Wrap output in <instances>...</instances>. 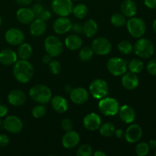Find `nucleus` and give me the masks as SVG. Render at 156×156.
Here are the masks:
<instances>
[{"instance_id": "nucleus-2", "label": "nucleus", "mask_w": 156, "mask_h": 156, "mask_svg": "<svg viewBox=\"0 0 156 156\" xmlns=\"http://www.w3.org/2000/svg\"><path fill=\"white\" fill-rule=\"evenodd\" d=\"M29 95L37 103L46 105L51 100L52 91L47 85H36L30 89Z\"/></svg>"}, {"instance_id": "nucleus-1", "label": "nucleus", "mask_w": 156, "mask_h": 156, "mask_svg": "<svg viewBox=\"0 0 156 156\" xmlns=\"http://www.w3.org/2000/svg\"><path fill=\"white\" fill-rule=\"evenodd\" d=\"M13 75L21 83H27L34 76V66L27 59H20L14 64Z\"/></svg>"}, {"instance_id": "nucleus-7", "label": "nucleus", "mask_w": 156, "mask_h": 156, "mask_svg": "<svg viewBox=\"0 0 156 156\" xmlns=\"http://www.w3.org/2000/svg\"><path fill=\"white\" fill-rule=\"evenodd\" d=\"M44 47L48 54L52 57H57L63 51V45L60 40L56 36L50 35L45 39Z\"/></svg>"}, {"instance_id": "nucleus-49", "label": "nucleus", "mask_w": 156, "mask_h": 156, "mask_svg": "<svg viewBox=\"0 0 156 156\" xmlns=\"http://www.w3.org/2000/svg\"><path fill=\"white\" fill-rule=\"evenodd\" d=\"M32 1H33V0H16L17 2L22 6L29 5L32 2Z\"/></svg>"}, {"instance_id": "nucleus-37", "label": "nucleus", "mask_w": 156, "mask_h": 156, "mask_svg": "<svg viewBox=\"0 0 156 156\" xmlns=\"http://www.w3.org/2000/svg\"><path fill=\"white\" fill-rule=\"evenodd\" d=\"M92 154V149L88 144H83L79 146L76 152V155L79 156H91Z\"/></svg>"}, {"instance_id": "nucleus-46", "label": "nucleus", "mask_w": 156, "mask_h": 156, "mask_svg": "<svg viewBox=\"0 0 156 156\" xmlns=\"http://www.w3.org/2000/svg\"><path fill=\"white\" fill-rule=\"evenodd\" d=\"M8 114V108L5 105H0V117H3Z\"/></svg>"}, {"instance_id": "nucleus-15", "label": "nucleus", "mask_w": 156, "mask_h": 156, "mask_svg": "<svg viewBox=\"0 0 156 156\" xmlns=\"http://www.w3.org/2000/svg\"><path fill=\"white\" fill-rule=\"evenodd\" d=\"M89 98V93L85 88L78 87L72 89L70 91V99L76 105H83L86 103Z\"/></svg>"}, {"instance_id": "nucleus-9", "label": "nucleus", "mask_w": 156, "mask_h": 156, "mask_svg": "<svg viewBox=\"0 0 156 156\" xmlns=\"http://www.w3.org/2000/svg\"><path fill=\"white\" fill-rule=\"evenodd\" d=\"M51 8L56 15L67 17L73 12V3L72 0H52Z\"/></svg>"}, {"instance_id": "nucleus-11", "label": "nucleus", "mask_w": 156, "mask_h": 156, "mask_svg": "<svg viewBox=\"0 0 156 156\" xmlns=\"http://www.w3.org/2000/svg\"><path fill=\"white\" fill-rule=\"evenodd\" d=\"M4 129L11 133H19L23 129V123L21 119L15 115L8 116L2 122Z\"/></svg>"}, {"instance_id": "nucleus-12", "label": "nucleus", "mask_w": 156, "mask_h": 156, "mask_svg": "<svg viewBox=\"0 0 156 156\" xmlns=\"http://www.w3.org/2000/svg\"><path fill=\"white\" fill-rule=\"evenodd\" d=\"M5 39L6 42L12 46H18L22 44L24 40V34L20 29L12 27L5 32Z\"/></svg>"}, {"instance_id": "nucleus-21", "label": "nucleus", "mask_w": 156, "mask_h": 156, "mask_svg": "<svg viewBox=\"0 0 156 156\" xmlns=\"http://www.w3.org/2000/svg\"><path fill=\"white\" fill-rule=\"evenodd\" d=\"M118 114L120 120L125 123H132L136 118L135 110L127 105L120 107Z\"/></svg>"}, {"instance_id": "nucleus-27", "label": "nucleus", "mask_w": 156, "mask_h": 156, "mask_svg": "<svg viewBox=\"0 0 156 156\" xmlns=\"http://www.w3.org/2000/svg\"><path fill=\"white\" fill-rule=\"evenodd\" d=\"M83 33L87 37H92L97 34L98 30V25L94 19H88L82 25Z\"/></svg>"}, {"instance_id": "nucleus-5", "label": "nucleus", "mask_w": 156, "mask_h": 156, "mask_svg": "<svg viewBox=\"0 0 156 156\" xmlns=\"http://www.w3.org/2000/svg\"><path fill=\"white\" fill-rule=\"evenodd\" d=\"M126 27L129 34L135 38H140L146 33V22L140 18H129V19L126 21Z\"/></svg>"}, {"instance_id": "nucleus-24", "label": "nucleus", "mask_w": 156, "mask_h": 156, "mask_svg": "<svg viewBox=\"0 0 156 156\" xmlns=\"http://www.w3.org/2000/svg\"><path fill=\"white\" fill-rule=\"evenodd\" d=\"M30 24V32L34 37L41 36L47 30V23L40 18H35Z\"/></svg>"}, {"instance_id": "nucleus-25", "label": "nucleus", "mask_w": 156, "mask_h": 156, "mask_svg": "<svg viewBox=\"0 0 156 156\" xmlns=\"http://www.w3.org/2000/svg\"><path fill=\"white\" fill-rule=\"evenodd\" d=\"M122 14L126 18H132L137 13V5L133 0H124L120 5Z\"/></svg>"}, {"instance_id": "nucleus-38", "label": "nucleus", "mask_w": 156, "mask_h": 156, "mask_svg": "<svg viewBox=\"0 0 156 156\" xmlns=\"http://www.w3.org/2000/svg\"><path fill=\"white\" fill-rule=\"evenodd\" d=\"M49 66V70L53 75H58L61 72V64L57 60H52Z\"/></svg>"}, {"instance_id": "nucleus-4", "label": "nucleus", "mask_w": 156, "mask_h": 156, "mask_svg": "<svg viewBox=\"0 0 156 156\" xmlns=\"http://www.w3.org/2000/svg\"><path fill=\"white\" fill-rule=\"evenodd\" d=\"M98 108L102 114L107 117H113L118 114L120 109L119 102L115 98L105 97L100 99L98 102Z\"/></svg>"}, {"instance_id": "nucleus-35", "label": "nucleus", "mask_w": 156, "mask_h": 156, "mask_svg": "<svg viewBox=\"0 0 156 156\" xmlns=\"http://www.w3.org/2000/svg\"><path fill=\"white\" fill-rule=\"evenodd\" d=\"M118 50L123 54L128 55L132 53L133 50V46L129 41H122L118 44Z\"/></svg>"}, {"instance_id": "nucleus-32", "label": "nucleus", "mask_w": 156, "mask_h": 156, "mask_svg": "<svg viewBox=\"0 0 156 156\" xmlns=\"http://www.w3.org/2000/svg\"><path fill=\"white\" fill-rule=\"evenodd\" d=\"M111 22L115 27H123L126 24V18L123 14L115 13L111 16Z\"/></svg>"}, {"instance_id": "nucleus-20", "label": "nucleus", "mask_w": 156, "mask_h": 156, "mask_svg": "<svg viewBox=\"0 0 156 156\" xmlns=\"http://www.w3.org/2000/svg\"><path fill=\"white\" fill-rule=\"evenodd\" d=\"M27 100L24 92L19 89H14L9 92L8 95V101L9 104L15 107H20L24 105Z\"/></svg>"}, {"instance_id": "nucleus-3", "label": "nucleus", "mask_w": 156, "mask_h": 156, "mask_svg": "<svg viewBox=\"0 0 156 156\" xmlns=\"http://www.w3.org/2000/svg\"><path fill=\"white\" fill-rule=\"evenodd\" d=\"M133 50L139 57L148 59L153 55L155 47L150 40L147 38H140L134 44Z\"/></svg>"}, {"instance_id": "nucleus-18", "label": "nucleus", "mask_w": 156, "mask_h": 156, "mask_svg": "<svg viewBox=\"0 0 156 156\" xmlns=\"http://www.w3.org/2000/svg\"><path fill=\"white\" fill-rule=\"evenodd\" d=\"M83 124L88 130L94 131L99 129L101 125V118L95 113H90L84 117Z\"/></svg>"}, {"instance_id": "nucleus-19", "label": "nucleus", "mask_w": 156, "mask_h": 156, "mask_svg": "<svg viewBox=\"0 0 156 156\" xmlns=\"http://www.w3.org/2000/svg\"><path fill=\"white\" fill-rule=\"evenodd\" d=\"M16 18L21 24H29L36 18V16L31 9L23 7L18 10L16 13Z\"/></svg>"}, {"instance_id": "nucleus-42", "label": "nucleus", "mask_w": 156, "mask_h": 156, "mask_svg": "<svg viewBox=\"0 0 156 156\" xmlns=\"http://www.w3.org/2000/svg\"><path fill=\"white\" fill-rule=\"evenodd\" d=\"M31 9L33 10L35 16L37 17L42 12V11L44 9V7L42 4H41V3H35L34 5H33Z\"/></svg>"}, {"instance_id": "nucleus-31", "label": "nucleus", "mask_w": 156, "mask_h": 156, "mask_svg": "<svg viewBox=\"0 0 156 156\" xmlns=\"http://www.w3.org/2000/svg\"><path fill=\"white\" fill-rule=\"evenodd\" d=\"M127 68L129 69V72L138 74L140 73L143 70L144 68V64L143 61L139 59H133L127 64Z\"/></svg>"}, {"instance_id": "nucleus-54", "label": "nucleus", "mask_w": 156, "mask_h": 156, "mask_svg": "<svg viewBox=\"0 0 156 156\" xmlns=\"http://www.w3.org/2000/svg\"><path fill=\"white\" fill-rule=\"evenodd\" d=\"M1 24H2V18L1 17H0V26H1Z\"/></svg>"}, {"instance_id": "nucleus-23", "label": "nucleus", "mask_w": 156, "mask_h": 156, "mask_svg": "<svg viewBox=\"0 0 156 156\" xmlns=\"http://www.w3.org/2000/svg\"><path fill=\"white\" fill-rule=\"evenodd\" d=\"M52 108L55 111L59 114L65 113L68 110L69 104L66 99L60 95H55L50 100Z\"/></svg>"}, {"instance_id": "nucleus-33", "label": "nucleus", "mask_w": 156, "mask_h": 156, "mask_svg": "<svg viewBox=\"0 0 156 156\" xmlns=\"http://www.w3.org/2000/svg\"><path fill=\"white\" fill-rule=\"evenodd\" d=\"M93 54H94V52H93L91 47H84L79 51V56L81 60L84 61V62H87V61H89L92 58Z\"/></svg>"}, {"instance_id": "nucleus-14", "label": "nucleus", "mask_w": 156, "mask_h": 156, "mask_svg": "<svg viewBox=\"0 0 156 156\" xmlns=\"http://www.w3.org/2000/svg\"><path fill=\"white\" fill-rule=\"evenodd\" d=\"M124 136L128 143H137L143 136V129L138 124H131L126 129Z\"/></svg>"}, {"instance_id": "nucleus-13", "label": "nucleus", "mask_w": 156, "mask_h": 156, "mask_svg": "<svg viewBox=\"0 0 156 156\" xmlns=\"http://www.w3.org/2000/svg\"><path fill=\"white\" fill-rule=\"evenodd\" d=\"M73 23L67 17H61L56 18L53 24V28L55 33L58 34H64L72 30Z\"/></svg>"}, {"instance_id": "nucleus-6", "label": "nucleus", "mask_w": 156, "mask_h": 156, "mask_svg": "<svg viewBox=\"0 0 156 156\" xmlns=\"http://www.w3.org/2000/svg\"><path fill=\"white\" fill-rule=\"evenodd\" d=\"M89 91L94 98L100 100L108 95L109 92V87L105 80L101 79H96L90 84Z\"/></svg>"}, {"instance_id": "nucleus-40", "label": "nucleus", "mask_w": 156, "mask_h": 156, "mask_svg": "<svg viewBox=\"0 0 156 156\" xmlns=\"http://www.w3.org/2000/svg\"><path fill=\"white\" fill-rule=\"evenodd\" d=\"M61 126H62V129L66 132L67 131L72 130L73 128V123L72 120L69 118H65L61 121Z\"/></svg>"}, {"instance_id": "nucleus-17", "label": "nucleus", "mask_w": 156, "mask_h": 156, "mask_svg": "<svg viewBox=\"0 0 156 156\" xmlns=\"http://www.w3.org/2000/svg\"><path fill=\"white\" fill-rule=\"evenodd\" d=\"M80 141L79 133L74 130L67 131L62 139V144L66 149H74L78 146Z\"/></svg>"}, {"instance_id": "nucleus-51", "label": "nucleus", "mask_w": 156, "mask_h": 156, "mask_svg": "<svg viewBox=\"0 0 156 156\" xmlns=\"http://www.w3.org/2000/svg\"><path fill=\"white\" fill-rule=\"evenodd\" d=\"M94 156H106V154H105L104 152H102V151L98 150L94 152Z\"/></svg>"}, {"instance_id": "nucleus-28", "label": "nucleus", "mask_w": 156, "mask_h": 156, "mask_svg": "<svg viewBox=\"0 0 156 156\" xmlns=\"http://www.w3.org/2000/svg\"><path fill=\"white\" fill-rule=\"evenodd\" d=\"M33 50H32L31 46L27 43H22L20 44L19 47L18 49V56L21 59H28L31 56Z\"/></svg>"}, {"instance_id": "nucleus-44", "label": "nucleus", "mask_w": 156, "mask_h": 156, "mask_svg": "<svg viewBox=\"0 0 156 156\" xmlns=\"http://www.w3.org/2000/svg\"><path fill=\"white\" fill-rule=\"evenodd\" d=\"M72 30L76 34H81L83 31V27H82V25L80 23H75V24H73Z\"/></svg>"}, {"instance_id": "nucleus-34", "label": "nucleus", "mask_w": 156, "mask_h": 156, "mask_svg": "<svg viewBox=\"0 0 156 156\" xmlns=\"http://www.w3.org/2000/svg\"><path fill=\"white\" fill-rule=\"evenodd\" d=\"M47 110L45 105L39 104L38 105H36L32 108L31 114L34 118H41L44 116H45V114H47Z\"/></svg>"}, {"instance_id": "nucleus-57", "label": "nucleus", "mask_w": 156, "mask_h": 156, "mask_svg": "<svg viewBox=\"0 0 156 156\" xmlns=\"http://www.w3.org/2000/svg\"><path fill=\"white\" fill-rule=\"evenodd\" d=\"M75 1H76V0H75Z\"/></svg>"}, {"instance_id": "nucleus-41", "label": "nucleus", "mask_w": 156, "mask_h": 156, "mask_svg": "<svg viewBox=\"0 0 156 156\" xmlns=\"http://www.w3.org/2000/svg\"><path fill=\"white\" fill-rule=\"evenodd\" d=\"M50 18H51V13H50V11L47 10L45 9L42 11V12L38 16L36 17V18H40V19L43 20L44 21H48V20L50 19Z\"/></svg>"}, {"instance_id": "nucleus-53", "label": "nucleus", "mask_w": 156, "mask_h": 156, "mask_svg": "<svg viewBox=\"0 0 156 156\" xmlns=\"http://www.w3.org/2000/svg\"><path fill=\"white\" fill-rule=\"evenodd\" d=\"M2 120H1V117H0V126L2 125Z\"/></svg>"}, {"instance_id": "nucleus-56", "label": "nucleus", "mask_w": 156, "mask_h": 156, "mask_svg": "<svg viewBox=\"0 0 156 156\" xmlns=\"http://www.w3.org/2000/svg\"><path fill=\"white\" fill-rule=\"evenodd\" d=\"M155 155L156 156V149H155Z\"/></svg>"}, {"instance_id": "nucleus-36", "label": "nucleus", "mask_w": 156, "mask_h": 156, "mask_svg": "<svg viewBox=\"0 0 156 156\" xmlns=\"http://www.w3.org/2000/svg\"><path fill=\"white\" fill-rule=\"evenodd\" d=\"M149 144L146 143H140L136 146V154L138 156H145L149 152Z\"/></svg>"}, {"instance_id": "nucleus-50", "label": "nucleus", "mask_w": 156, "mask_h": 156, "mask_svg": "<svg viewBox=\"0 0 156 156\" xmlns=\"http://www.w3.org/2000/svg\"><path fill=\"white\" fill-rule=\"evenodd\" d=\"M149 148H151L152 149L155 150L156 149V140H151L150 141H149Z\"/></svg>"}, {"instance_id": "nucleus-8", "label": "nucleus", "mask_w": 156, "mask_h": 156, "mask_svg": "<svg viewBox=\"0 0 156 156\" xmlns=\"http://www.w3.org/2000/svg\"><path fill=\"white\" fill-rule=\"evenodd\" d=\"M107 68L109 73L114 76H120L127 70V62L120 57H112L108 59Z\"/></svg>"}, {"instance_id": "nucleus-29", "label": "nucleus", "mask_w": 156, "mask_h": 156, "mask_svg": "<svg viewBox=\"0 0 156 156\" xmlns=\"http://www.w3.org/2000/svg\"><path fill=\"white\" fill-rule=\"evenodd\" d=\"M116 130V128L114 124H113L112 123H110V122H107L105 123L100 126L99 127V132L101 136L105 137H110L112 136L114 134V132Z\"/></svg>"}, {"instance_id": "nucleus-52", "label": "nucleus", "mask_w": 156, "mask_h": 156, "mask_svg": "<svg viewBox=\"0 0 156 156\" xmlns=\"http://www.w3.org/2000/svg\"><path fill=\"white\" fill-rule=\"evenodd\" d=\"M152 27H153L154 31H155L156 33V19L155 20V21H154L153 24H152Z\"/></svg>"}, {"instance_id": "nucleus-45", "label": "nucleus", "mask_w": 156, "mask_h": 156, "mask_svg": "<svg viewBox=\"0 0 156 156\" xmlns=\"http://www.w3.org/2000/svg\"><path fill=\"white\" fill-rule=\"evenodd\" d=\"M144 4L149 9H156V0H144Z\"/></svg>"}, {"instance_id": "nucleus-22", "label": "nucleus", "mask_w": 156, "mask_h": 156, "mask_svg": "<svg viewBox=\"0 0 156 156\" xmlns=\"http://www.w3.org/2000/svg\"><path fill=\"white\" fill-rule=\"evenodd\" d=\"M18 60V54L11 49H5L0 52V63L4 66L14 65Z\"/></svg>"}, {"instance_id": "nucleus-39", "label": "nucleus", "mask_w": 156, "mask_h": 156, "mask_svg": "<svg viewBox=\"0 0 156 156\" xmlns=\"http://www.w3.org/2000/svg\"><path fill=\"white\" fill-rule=\"evenodd\" d=\"M146 69L149 74L156 76V59H152L148 62L146 66Z\"/></svg>"}, {"instance_id": "nucleus-30", "label": "nucleus", "mask_w": 156, "mask_h": 156, "mask_svg": "<svg viewBox=\"0 0 156 156\" xmlns=\"http://www.w3.org/2000/svg\"><path fill=\"white\" fill-rule=\"evenodd\" d=\"M74 16L79 19H83L87 16L88 13V9L85 4H78L73 6V12Z\"/></svg>"}, {"instance_id": "nucleus-43", "label": "nucleus", "mask_w": 156, "mask_h": 156, "mask_svg": "<svg viewBox=\"0 0 156 156\" xmlns=\"http://www.w3.org/2000/svg\"><path fill=\"white\" fill-rule=\"evenodd\" d=\"M10 140L5 134H0V147H5L9 145Z\"/></svg>"}, {"instance_id": "nucleus-26", "label": "nucleus", "mask_w": 156, "mask_h": 156, "mask_svg": "<svg viewBox=\"0 0 156 156\" xmlns=\"http://www.w3.org/2000/svg\"><path fill=\"white\" fill-rule=\"evenodd\" d=\"M65 45L71 50H76L82 46V40L78 34H69L66 37Z\"/></svg>"}, {"instance_id": "nucleus-55", "label": "nucleus", "mask_w": 156, "mask_h": 156, "mask_svg": "<svg viewBox=\"0 0 156 156\" xmlns=\"http://www.w3.org/2000/svg\"><path fill=\"white\" fill-rule=\"evenodd\" d=\"M35 1H37V2H39V1H41V0H35Z\"/></svg>"}, {"instance_id": "nucleus-47", "label": "nucleus", "mask_w": 156, "mask_h": 156, "mask_svg": "<svg viewBox=\"0 0 156 156\" xmlns=\"http://www.w3.org/2000/svg\"><path fill=\"white\" fill-rule=\"evenodd\" d=\"M52 58H53V57H52V56H50V54L47 53V54L44 55V56H43V59H42L43 62H44V63L47 64V65H48V64L50 63V62H51L52 60H53V59H52Z\"/></svg>"}, {"instance_id": "nucleus-10", "label": "nucleus", "mask_w": 156, "mask_h": 156, "mask_svg": "<svg viewBox=\"0 0 156 156\" xmlns=\"http://www.w3.org/2000/svg\"><path fill=\"white\" fill-rule=\"evenodd\" d=\"M93 52L100 56H105L111 53L112 46L111 42L105 37H97L91 44Z\"/></svg>"}, {"instance_id": "nucleus-48", "label": "nucleus", "mask_w": 156, "mask_h": 156, "mask_svg": "<svg viewBox=\"0 0 156 156\" xmlns=\"http://www.w3.org/2000/svg\"><path fill=\"white\" fill-rule=\"evenodd\" d=\"M114 134H115V136L118 139H121L124 136L125 132L123 130V129H116L115 132H114Z\"/></svg>"}, {"instance_id": "nucleus-16", "label": "nucleus", "mask_w": 156, "mask_h": 156, "mask_svg": "<svg viewBox=\"0 0 156 156\" xmlns=\"http://www.w3.org/2000/svg\"><path fill=\"white\" fill-rule=\"evenodd\" d=\"M121 82L123 88L129 91H132L138 87L140 80L136 73L132 72H126L124 74L122 75Z\"/></svg>"}]
</instances>
